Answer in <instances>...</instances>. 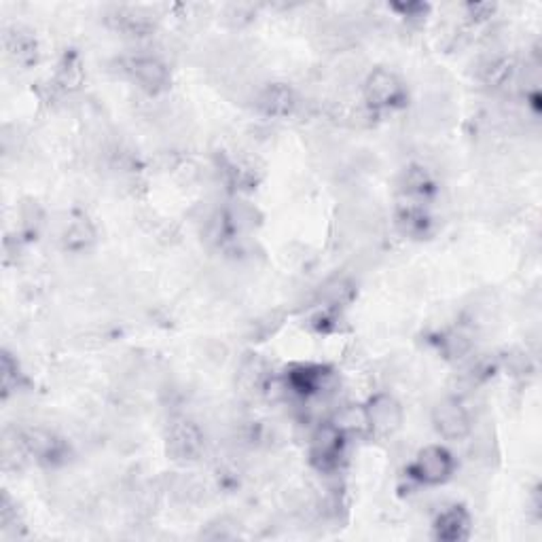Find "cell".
Here are the masks:
<instances>
[{"instance_id": "21", "label": "cell", "mask_w": 542, "mask_h": 542, "mask_svg": "<svg viewBox=\"0 0 542 542\" xmlns=\"http://www.w3.org/2000/svg\"><path fill=\"white\" fill-rule=\"evenodd\" d=\"M468 339L459 333H450L443 339V350L450 358H462L468 352Z\"/></svg>"}, {"instance_id": "15", "label": "cell", "mask_w": 542, "mask_h": 542, "mask_svg": "<svg viewBox=\"0 0 542 542\" xmlns=\"http://www.w3.org/2000/svg\"><path fill=\"white\" fill-rule=\"evenodd\" d=\"M96 241V229L85 216H76L74 221L68 223L66 232H64V246L73 252H81Z\"/></svg>"}, {"instance_id": "9", "label": "cell", "mask_w": 542, "mask_h": 542, "mask_svg": "<svg viewBox=\"0 0 542 542\" xmlns=\"http://www.w3.org/2000/svg\"><path fill=\"white\" fill-rule=\"evenodd\" d=\"M129 73H132L134 81L138 83L140 90H144L151 96L155 93H162L168 87L170 74L166 64L153 56H140L134 57L129 62Z\"/></svg>"}, {"instance_id": "16", "label": "cell", "mask_w": 542, "mask_h": 542, "mask_svg": "<svg viewBox=\"0 0 542 542\" xmlns=\"http://www.w3.org/2000/svg\"><path fill=\"white\" fill-rule=\"evenodd\" d=\"M333 424L344 434L345 433H367V430H371L367 406H361V405H345L344 409L337 411V417H335Z\"/></svg>"}, {"instance_id": "11", "label": "cell", "mask_w": 542, "mask_h": 542, "mask_svg": "<svg viewBox=\"0 0 542 542\" xmlns=\"http://www.w3.org/2000/svg\"><path fill=\"white\" fill-rule=\"evenodd\" d=\"M470 532V517L462 506H451V509L443 511L439 515L437 523H434V534L439 540L445 542H458L464 540Z\"/></svg>"}, {"instance_id": "19", "label": "cell", "mask_w": 542, "mask_h": 542, "mask_svg": "<svg viewBox=\"0 0 542 542\" xmlns=\"http://www.w3.org/2000/svg\"><path fill=\"white\" fill-rule=\"evenodd\" d=\"M0 371H3V394L4 398H7L13 392H17V388H20V381H22L20 367H17V363L11 358L9 352H4L3 354V367H0Z\"/></svg>"}, {"instance_id": "17", "label": "cell", "mask_w": 542, "mask_h": 542, "mask_svg": "<svg viewBox=\"0 0 542 542\" xmlns=\"http://www.w3.org/2000/svg\"><path fill=\"white\" fill-rule=\"evenodd\" d=\"M320 299L328 308H344L354 299V284L347 278H333L322 286Z\"/></svg>"}, {"instance_id": "1", "label": "cell", "mask_w": 542, "mask_h": 542, "mask_svg": "<svg viewBox=\"0 0 542 542\" xmlns=\"http://www.w3.org/2000/svg\"><path fill=\"white\" fill-rule=\"evenodd\" d=\"M168 456L176 462H196L204 451V433L196 422L187 417H176L170 422L166 434Z\"/></svg>"}, {"instance_id": "14", "label": "cell", "mask_w": 542, "mask_h": 542, "mask_svg": "<svg viewBox=\"0 0 542 542\" xmlns=\"http://www.w3.org/2000/svg\"><path fill=\"white\" fill-rule=\"evenodd\" d=\"M512 74V60L503 56V53H494L479 66V79L490 87H503L511 81Z\"/></svg>"}, {"instance_id": "10", "label": "cell", "mask_w": 542, "mask_h": 542, "mask_svg": "<svg viewBox=\"0 0 542 542\" xmlns=\"http://www.w3.org/2000/svg\"><path fill=\"white\" fill-rule=\"evenodd\" d=\"M20 434L28 456L37 458L40 462H56V459L62 458L64 443L60 441V437H56V434L51 433V430L34 426L23 430Z\"/></svg>"}, {"instance_id": "8", "label": "cell", "mask_w": 542, "mask_h": 542, "mask_svg": "<svg viewBox=\"0 0 542 542\" xmlns=\"http://www.w3.org/2000/svg\"><path fill=\"white\" fill-rule=\"evenodd\" d=\"M271 384H274L271 369L261 356L250 354L241 361L238 369V386L241 392L249 397H265L269 394Z\"/></svg>"}, {"instance_id": "13", "label": "cell", "mask_w": 542, "mask_h": 542, "mask_svg": "<svg viewBox=\"0 0 542 542\" xmlns=\"http://www.w3.org/2000/svg\"><path fill=\"white\" fill-rule=\"evenodd\" d=\"M4 49H7V56L20 66H31V64L37 62L39 57V47L37 40L31 32L26 31H11L4 37Z\"/></svg>"}, {"instance_id": "2", "label": "cell", "mask_w": 542, "mask_h": 542, "mask_svg": "<svg viewBox=\"0 0 542 542\" xmlns=\"http://www.w3.org/2000/svg\"><path fill=\"white\" fill-rule=\"evenodd\" d=\"M453 467L456 464H453L451 453L445 447L430 445L417 453L414 467H411V475L426 485H441L453 475Z\"/></svg>"}, {"instance_id": "4", "label": "cell", "mask_w": 542, "mask_h": 542, "mask_svg": "<svg viewBox=\"0 0 542 542\" xmlns=\"http://www.w3.org/2000/svg\"><path fill=\"white\" fill-rule=\"evenodd\" d=\"M433 426L447 441H462L470 434V415L458 398H445L433 409Z\"/></svg>"}, {"instance_id": "20", "label": "cell", "mask_w": 542, "mask_h": 542, "mask_svg": "<svg viewBox=\"0 0 542 542\" xmlns=\"http://www.w3.org/2000/svg\"><path fill=\"white\" fill-rule=\"evenodd\" d=\"M83 79V70H81V64L76 57H66L64 64L60 66V73H57V81H60L62 87H76Z\"/></svg>"}, {"instance_id": "5", "label": "cell", "mask_w": 542, "mask_h": 542, "mask_svg": "<svg viewBox=\"0 0 542 542\" xmlns=\"http://www.w3.org/2000/svg\"><path fill=\"white\" fill-rule=\"evenodd\" d=\"M341 451H344V433L335 424H322L311 434L310 456L316 468L331 470L339 464Z\"/></svg>"}, {"instance_id": "18", "label": "cell", "mask_w": 542, "mask_h": 542, "mask_svg": "<svg viewBox=\"0 0 542 542\" xmlns=\"http://www.w3.org/2000/svg\"><path fill=\"white\" fill-rule=\"evenodd\" d=\"M433 191V179L426 170L420 166L409 168L405 172V180H403V193L411 202H417V199H424L428 193Z\"/></svg>"}, {"instance_id": "3", "label": "cell", "mask_w": 542, "mask_h": 542, "mask_svg": "<svg viewBox=\"0 0 542 542\" xmlns=\"http://www.w3.org/2000/svg\"><path fill=\"white\" fill-rule=\"evenodd\" d=\"M363 93L367 104L373 106V109H390V106H397L403 100L405 87L403 81L392 70L377 68L364 79Z\"/></svg>"}, {"instance_id": "6", "label": "cell", "mask_w": 542, "mask_h": 542, "mask_svg": "<svg viewBox=\"0 0 542 542\" xmlns=\"http://www.w3.org/2000/svg\"><path fill=\"white\" fill-rule=\"evenodd\" d=\"M369 426L381 437H392L403 426V409L390 394H377L367 405Z\"/></svg>"}, {"instance_id": "12", "label": "cell", "mask_w": 542, "mask_h": 542, "mask_svg": "<svg viewBox=\"0 0 542 542\" xmlns=\"http://www.w3.org/2000/svg\"><path fill=\"white\" fill-rule=\"evenodd\" d=\"M331 377L327 369L322 367H311V364H299V367L291 369V373L286 375L288 386L291 390L297 394H303V397H310V394H320L324 388V380Z\"/></svg>"}, {"instance_id": "22", "label": "cell", "mask_w": 542, "mask_h": 542, "mask_svg": "<svg viewBox=\"0 0 542 542\" xmlns=\"http://www.w3.org/2000/svg\"><path fill=\"white\" fill-rule=\"evenodd\" d=\"M252 4H241V3H238V4H227V9H225V17H227V22L229 23H233V26H240V23H244V22H249L250 17H252Z\"/></svg>"}, {"instance_id": "7", "label": "cell", "mask_w": 542, "mask_h": 542, "mask_svg": "<svg viewBox=\"0 0 542 542\" xmlns=\"http://www.w3.org/2000/svg\"><path fill=\"white\" fill-rule=\"evenodd\" d=\"M255 104L261 115L282 119V117L293 115L294 110H297L299 100H297V93H294L288 85L271 83L258 92Z\"/></svg>"}]
</instances>
